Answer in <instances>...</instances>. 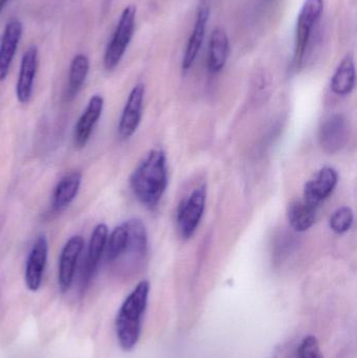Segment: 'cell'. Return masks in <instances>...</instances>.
I'll use <instances>...</instances> for the list:
<instances>
[{
	"label": "cell",
	"mask_w": 357,
	"mask_h": 358,
	"mask_svg": "<svg viewBox=\"0 0 357 358\" xmlns=\"http://www.w3.org/2000/svg\"><path fill=\"white\" fill-rule=\"evenodd\" d=\"M134 196L147 208L159 206L168 187V165L165 152L153 149L138 164L130 178Z\"/></svg>",
	"instance_id": "6da1fadb"
},
{
	"label": "cell",
	"mask_w": 357,
	"mask_h": 358,
	"mask_svg": "<svg viewBox=\"0 0 357 358\" xmlns=\"http://www.w3.org/2000/svg\"><path fill=\"white\" fill-rule=\"evenodd\" d=\"M150 284L142 281L126 298L115 319L117 342L124 351L136 346L142 332V323L148 305Z\"/></svg>",
	"instance_id": "7a4b0ae2"
},
{
	"label": "cell",
	"mask_w": 357,
	"mask_h": 358,
	"mask_svg": "<svg viewBox=\"0 0 357 358\" xmlns=\"http://www.w3.org/2000/svg\"><path fill=\"white\" fill-rule=\"evenodd\" d=\"M324 10V0H305L299 15L295 34V64L301 66L312 41V34Z\"/></svg>",
	"instance_id": "3957f363"
},
{
	"label": "cell",
	"mask_w": 357,
	"mask_h": 358,
	"mask_svg": "<svg viewBox=\"0 0 357 358\" xmlns=\"http://www.w3.org/2000/svg\"><path fill=\"white\" fill-rule=\"evenodd\" d=\"M136 8L126 6L119 17L115 33L107 44L104 55V66L107 71H113L121 62L133 37L136 29Z\"/></svg>",
	"instance_id": "277c9868"
},
{
	"label": "cell",
	"mask_w": 357,
	"mask_h": 358,
	"mask_svg": "<svg viewBox=\"0 0 357 358\" xmlns=\"http://www.w3.org/2000/svg\"><path fill=\"white\" fill-rule=\"evenodd\" d=\"M207 187L199 185L178 206L177 229L184 239L194 235L201 223L205 208Z\"/></svg>",
	"instance_id": "5b68a950"
},
{
	"label": "cell",
	"mask_w": 357,
	"mask_h": 358,
	"mask_svg": "<svg viewBox=\"0 0 357 358\" xmlns=\"http://www.w3.org/2000/svg\"><path fill=\"white\" fill-rule=\"evenodd\" d=\"M48 243L45 236H38L29 250L27 264H25L24 282L29 292H38L41 287L44 271L48 262Z\"/></svg>",
	"instance_id": "8992f818"
},
{
	"label": "cell",
	"mask_w": 357,
	"mask_h": 358,
	"mask_svg": "<svg viewBox=\"0 0 357 358\" xmlns=\"http://www.w3.org/2000/svg\"><path fill=\"white\" fill-rule=\"evenodd\" d=\"M349 131V124L343 115H331L321 126L319 134L321 146L326 152H339L347 144Z\"/></svg>",
	"instance_id": "52a82bcc"
},
{
	"label": "cell",
	"mask_w": 357,
	"mask_h": 358,
	"mask_svg": "<svg viewBox=\"0 0 357 358\" xmlns=\"http://www.w3.org/2000/svg\"><path fill=\"white\" fill-rule=\"evenodd\" d=\"M84 248L82 236H73L63 246L59 260L58 284L61 292H65L71 288L75 278L78 260Z\"/></svg>",
	"instance_id": "ba28073f"
},
{
	"label": "cell",
	"mask_w": 357,
	"mask_h": 358,
	"mask_svg": "<svg viewBox=\"0 0 357 358\" xmlns=\"http://www.w3.org/2000/svg\"><path fill=\"white\" fill-rule=\"evenodd\" d=\"M145 86L138 84L132 88L124 107L119 123V136L123 140L131 138L142 120L143 105H144Z\"/></svg>",
	"instance_id": "9c48e42d"
},
{
	"label": "cell",
	"mask_w": 357,
	"mask_h": 358,
	"mask_svg": "<svg viewBox=\"0 0 357 358\" xmlns=\"http://www.w3.org/2000/svg\"><path fill=\"white\" fill-rule=\"evenodd\" d=\"M210 13H211V10H210L209 1L207 0H201L196 10L194 27H193L192 34L189 38L188 43H187L186 50H184V60H182L184 71H188L193 66L199 52H201L203 40H205V29H207V21H209Z\"/></svg>",
	"instance_id": "30bf717a"
},
{
	"label": "cell",
	"mask_w": 357,
	"mask_h": 358,
	"mask_svg": "<svg viewBox=\"0 0 357 358\" xmlns=\"http://www.w3.org/2000/svg\"><path fill=\"white\" fill-rule=\"evenodd\" d=\"M103 108H104V99L103 96L96 94L90 99L84 113H82L80 119L73 130V145L75 148L82 149L86 146L94 126L98 123L102 115Z\"/></svg>",
	"instance_id": "8fae6325"
},
{
	"label": "cell",
	"mask_w": 357,
	"mask_h": 358,
	"mask_svg": "<svg viewBox=\"0 0 357 358\" xmlns=\"http://www.w3.org/2000/svg\"><path fill=\"white\" fill-rule=\"evenodd\" d=\"M38 48L31 45L27 48L21 59L20 71L16 84L17 100L21 104H27L33 94L34 81L38 69Z\"/></svg>",
	"instance_id": "7c38bea8"
},
{
	"label": "cell",
	"mask_w": 357,
	"mask_h": 358,
	"mask_svg": "<svg viewBox=\"0 0 357 358\" xmlns=\"http://www.w3.org/2000/svg\"><path fill=\"white\" fill-rule=\"evenodd\" d=\"M339 181L337 172L333 168L325 167L316 178L308 181L304 187V200L318 208L335 191Z\"/></svg>",
	"instance_id": "4fadbf2b"
},
{
	"label": "cell",
	"mask_w": 357,
	"mask_h": 358,
	"mask_svg": "<svg viewBox=\"0 0 357 358\" xmlns=\"http://www.w3.org/2000/svg\"><path fill=\"white\" fill-rule=\"evenodd\" d=\"M23 25L21 21L13 19L6 24L0 42V82L8 77L10 64L22 37Z\"/></svg>",
	"instance_id": "5bb4252c"
},
{
	"label": "cell",
	"mask_w": 357,
	"mask_h": 358,
	"mask_svg": "<svg viewBox=\"0 0 357 358\" xmlns=\"http://www.w3.org/2000/svg\"><path fill=\"white\" fill-rule=\"evenodd\" d=\"M108 240V227L104 223H100L94 227L88 245L87 258L82 273V286L85 288L89 284L92 275L98 268L99 263L102 258L103 252L106 248Z\"/></svg>",
	"instance_id": "9a60e30c"
},
{
	"label": "cell",
	"mask_w": 357,
	"mask_h": 358,
	"mask_svg": "<svg viewBox=\"0 0 357 358\" xmlns=\"http://www.w3.org/2000/svg\"><path fill=\"white\" fill-rule=\"evenodd\" d=\"M230 55V40L224 29H214L209 41V65L212 73H217L226 66Z\"/></svg>",
	"instance_id": "2e32d148"
},
{
	"label": "cell",
	"mask_w": 357,
	"mask_h": 358,
	"mask_svg": "<svg viewBox=\"0 0 357 358\" xmlns=\"http://www.w3.org/2000/svg\"><path fill=\"white\" fill-rule=\"evenodd\" d=\"M81 182L82 174L77 171L67 174L59 181L52 200V206L57 212L64 210L75 200L79 193Z\"/></svg>",
	"instance_id": "e0dca14e"
},
{
	"label": "cell",
	"mask_w": 357,
	"mask_h": 358,
	"mask_svg": "<svg viewBox=\"0 0 357 358\" xmlns=\"http://www.w3.org/2000/svg\"><path fill=\"white\" fill-rule=\"evenodd\" d=\"M356 64L351 55L343 59L331 79V90L337 96H347L356 87Z\"/></svg>",
	"instance_id": "ac0fdd59"
},
{
	"label": "cell",
	"mask_w": 357,
	"mask_h": 358,
	"mask_svg": "<svg viewBox=\"0 0 357 358\" xmlns=\"http://www.w3.org/2000/svg\"><path fill=\"white\" fill-rule=\"evenodd\" d=\"M316 206L306 200L291 202L287 210L289 224L296 231H306L316 222Z\"/></svg>",
	"instance_id": "d6986e66"
},
{
	"label": "cell",
	"mask_w": 357,
	"mask_h": 358,
	"mask_svg": "<svg viewBox=\"0 0 357 358\" xmlns=\"http://www.w3.org/2000/svg\"><path fill=\"white\" fill-rule=\"evenodd\" d=\"M124 223L128 233L127 250L125 255H129L136 259L144 258L148 250V235L144 223L138 219H131Z\"/></svg>",
	"instance_id": "ffe728a7"
},
{
	"label": "cell",
	"mask_w": 357,
	"mask_h": 358,
	"mask_svg": "<svg viewBox=\"0 0 357 358\" xmlns=\"http://www.w3.org/2000/svg\"><path fill=\"white\" fill-rule=\"evenodd\" d=\"M89 59L86 55L78 54L71 60L69 67L68 84H67V99L71 100L79 94L88 73H89Z\"/></svg>",
	"instance_id": "44dd1931"
},
{
	"label": "cell",
	"mask_w": 357,
	"mask_h": 358,
	"mask_svg": "<svg viewBox=\"0 0 357 358\" xmlns=\"http://www.w3.org/2000/svg\"><path fill=\"white\" fill-rule=\"evenodd\" d=\"M128 233L125 223H122L113 229L112 233L107 240L106 257L107 260L113 262L124 256L127 250Z\"/></svg>",
	"instance_id": "7402d4cb"
},
{
	"label": "cell",
	"mask_w": 357,
	"mask_h": 358,
	"mask_svg": "<svg viewBox=\"0 0 357 358\" xmlns=\"http://www.w3.org/2000/svg\"><path fill=\"white\" fill-rule=\"evenodd\" d=\"M354 210L348 206H343V208H337L330 217V229L335 233L342 234L347 233L351 229L354 224Z\"/></svg>",
	"instance_id": "603a6c76"
},
{
	"label": "cell",
	"mask_w": 357,
	"mask_h": 358,
	"mask_svg": "<svg viewBox=\"0 0 357 358\" xmlns=\"http://www.w3.org/2000/svg\"><path fill=\"white\" fill-rule=\"evenodd\" d=\"M299 358H324L316 338L309 336L302 341L299 348Z\"/></svg>",
	"instance_id": "cb8c5ba5"
},
{
	"label": "cell",
	"mask_w": 357,
	"mask_h": 358,
	"mask_svg": "<svg viewBox=\"0 0 357 358\" xmlns=\"http://www.w3.org/2000/svg\"><path fill=\"white\" fill-rule=\"evenodd\" d=\"M8 0H0V13L3 10L4 6L8 3Z\"/></svg>",
	"instance_id": "d4e9b609"
}]
</instances>
